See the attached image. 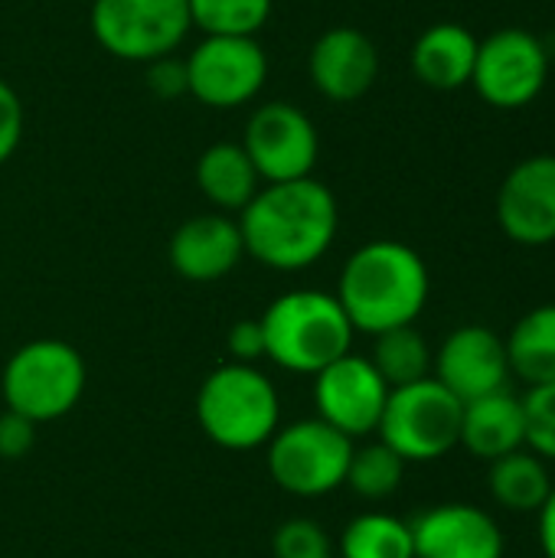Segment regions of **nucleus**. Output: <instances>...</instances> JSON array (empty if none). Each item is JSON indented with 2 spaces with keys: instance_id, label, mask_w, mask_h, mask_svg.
Masks as SVG:
<instances>
[{
  "instance_id": "bb28decb",
  "label": "nucleus",
  "mask_w": 555,
  "mask_h": 558,
  "mask_svg": "<svg viewBox=\"0 0 555 558\" xmlns=\"http://www.w3.org/2000/svg\"><path fill=\"white\" fill-rule=\"evenodd\" d=\"M275 558H334V543L317 520L294 517L272 533Z\"/></svg>"
},
{
  "instance_id": "aec40b11",
  "label": "nucleus",
  "mask_w": 555,
  "mask_h": 558,
  "mask_svg": "<svg viewBox=\"0 0 555 558\" xmlns=\"http://www.w3.org/2000/svg\"><path fill=\"white\" fill-rule=\"evenodd\" d=\"M196 186L219 213H242L249 199L262 190V177L242 144L219 141L200 154Z\"/></svg>"
},
{
  "instance_id": "dca6fc26",
  "label": "nucleus",
  "mask_w": 555,
  "mask_h": 558,
  "mask_svg": "<svg viewBox=\"0 0 555 558\" xmlns=\"http://www.w3.org/2000/svg\"><path fill=\"white\" fill-rule=\"evenodd\" d=\"M311 85L330 101H357L379 78L376 43L357 26H330L317 36L307 56Z\"/></svg>"
},
{
  "instance_id": "c756f323",
  "label": "nucleus",
  "mask_w": 555,
  "mask_h": 558,
  "mask_svg": "<svg viewBox=\"0 0 555 558\" xmlns=\"http://www.w3.org/2000/svg\"><path fill=\"white\" fill-rule=\"evenodd\" d=\"M23 101L20 95L0 78V167L16 154L23 141Z\"/></svg>"
},
{
  "instance_id": "7c9ffc66",
  "label": "nucleus",
  "mask_w": 555,
  "mask_h": 558,
  "mask_svg": "<svg viewBox=\"0 0 555 558\" xmlns=\"http://www.w3.org/2000/svg\"><path fill=\"white\" fill-rule=\"evenodd\" d=\"M36 445V422L23 418L20 412H3L0 415V458L3 461H20L33 451Z\"/></svg>"
},
{
  "instance_id": "423d86ee",
  "label": "nucleus",
  "mask_w": 555,
  "mask_h": 558,
  "mask_svg": "<svg viewBox=\"0 0 555 558\" xmlns=\"http://www.w3.org/2000/svg\"><path fill=\"white\" fill-rule=\"evenodd\" d=\"M461 409L464 402L429 376L389 392L376 435L406 464H429L458 448Z\"/></svg>"
},
{
  "instance_id": "6ab92c4d",
  "label": "nucleus",
  "mask_w": 555,
  "mask_h": 558,
  "mask_svg": "<svg viewBox=\"0 0 555 558\" xmlns=\"http://www.w3.org/2000/svg\"><path fill=\"white\" fill-rule=\"evenodd\" d=\"M478 36L461 23H435L412 46V72L422 85L455 92L471 85L478 62Z\"/></svg>"
},
{
  "instance_id": "393cba45",
  "label": "nucleus",
  "mask_w": 555,
  "mask_h": 558,
  "mask_svg": "<svg viewBox=\"0 0 555 558\" xmlns=\"http://www.w3.org/2000/svg\"><path fill=\"white\" fill-rule=\"evenodd\" d=\"M402 477H406V461L386 441H373L363 448L353 445L343 487H350L360 500L379 504V500H389L402 487Z\"/></svg>"
},
{
  "instance_id": "2eb2a0df",
  "label": "nucleus",
  "mask_w": 555,
  "mask_h": 558,
  "mask_svg": "<svg viewBox=\"0 0 555 558\" xmlns=\"http://www.w3.org/2000/svg\"><path fill=\"white\" fill-rule=\"evenodd\" d=\"M415 558H504V530L474 504H438L412 523Z\"/></svg>"
},
{
  "instance_id": "5701e85b",
  "label": "nucleus",
  "mask_w": 555,
  "mask_h": 558,
  "mask_svg": "<svg viewBox=\"0 0 555 558\" xmlns=\"http://www.w3.org/2000/svg\"><path fill=\"white\" fill-rule=\"evenodd\" d=\"M373 340L376 343H373L370 363L376 366V373L386 379L389 389H399V386H409V383L432 376L435 353H432L429 340L415 330V324L383 330Z\"/></svg>"
},
{
  "instance_id": "ddd939ff",
  "label": "nucleus",
  "mask_w": 555,
  "mask_h": 558,
  "mask_svg": "<svg viewBox=\"0 0 555 558\" xmlns=\"http://www.w3.org/2000/svg\"><path fill=\"white\" fill-rule=\"evenodd\" d=\"M497 222L517 245L540 248L555 242V154L520 160L500 183Z\"/></svg>"
},
{
  "instance_id": "b1692460",
  "label": "nucleus",
  "mask_w": 555,
  "mask_h": 558,
  "mask_svg": "<svg viewBox=\"0 0 555 558\" xmlns=\"http://www.w3.org/2000/svg\"><path fill=\"white\" fill-rule=\"evenodd\" d=\"M340 558H415L412 526L389 513H363L347 523Z\"/></svg>"
},
{
  "instance_id": "473e14b6",
  "label": "nucleus",
  "mask_w": 555,
  "mask_h": 558,
  "mask_svg": "<svg viewBox=\"0 0 555 558\" xmlns=\"http://www.w3.org/2000/svg\"><path fill=\"white\" fill-rule=\"evenodd\" d=\"M536 513H540V549L546 558H555V487Z\"/></svg>"
},
{
  "instance_id": "7ed1b4c3",
  "label": "nucleus",
  "mask_w": 555,
  "mask_h": 558,
  "mask_svg": "<svg viewBox=\"0 0 555 558\" xmlns=\"http://www.w3.org/2000/svg\"><path fill=\"white\" fill-rule=\"evenodd\" d=\"M265 333V360L275 366L314 376L353 347V324L337 294L327 291H288L275 298L258 317Z\"/></svg>"
},
{
  "instance_id": "9b49d317",
  "label": "nucleus",
  "mask_w": 555,
  "mask_h": 558,
  "mask_svg": "<svg viewBox=\"0 0 555 558\" xmlns=\"http://www.w3.org/2000/svg\"><path fill=\"white\" fill-rule=\"evenodd\" d=\"M242 147L252 157L262 183H285L311 177L321 137L314 121L291 101H265L252 111Z\"/></svg>"
},
{
  "instance_id": "f8f14e48",
  "label": "nucleus",
  "mask_w": 555,
  "mask_h": 558,
  "mask_svg": "<svg viewBox=\"0 0 555 558\" xmlns=\"http://www.w3.org/2000/svg\"><path fill=\"white\" fill-rule=\"evenodd\" d=\"M389 392L393 389L376 373L370 356H357L353 350L324 366L321 373H314L317 418H324L353 441L379 428Z\"/></svg>"
},
{
  "instance_id": "f3484780",
  "label": "nucleus",
  "mask_w": 555,
  "mask_h": 558,
  "mask_svg": "<svg viewBox=\"0 0 555 558\" xmlns=\"http://www.w3.org/2000/svg\"><path fill=\"white\" fill-rule=\"evenodd\" d=\"M245 242L229 213H203L177 226L170 235V265L180 278L209 284L239 268Z\"/></svg>"
},
{
  "instance_id": "6e6552de",
  "label": "nucleus",
  "mask_w": 555,
  "mask_h": 558,
  "mask_svg": "<svg viewBox=\"0 0 555 558\" xmlns=\"http://www.w3.org/2000/svg\"><path fill=\"white\" fill-rule=\"evenodd\" d=\"M190 23L186 0H95L92 33L98 46L124 62H154L180 49Z\"/></svg>"
},
{
  "instance_id": "412c9836",
  "label": "nucleus",
  "mask_w": 555,
  "mask_h": 558,
  "mask_svg": "<svg viewBox=\"0 0 555 558\" xmlns=\"http://www.w3.org/2000/svg\"><path fill=\"white\" fill-rule=\"evenodd\" d=\"M507 343L510 373L527 386H546L555 383V304L533 307L523 314Z\"/></svg>"
},
{
  "instance_id": "c85d7f7f",
  "label": "nucleus",
  "mask_w": 555,
  "mask_h": 558,
  "mask_svg": "<svg viewBox=\"0 0 555 558\" xmlns=\"http://www.w3.org/2000/svg\"><path fill=\"white\" fill-rule=\"evenodd\" d=\"M147 88L157 98H164V101H173L180 95H190V88H186V62L177 59L173 52L147 62Z\"/></svg>"
},
{
  "instance_id": "4468645a",
  "label": "nucleus",
  "mask_w": 555,
  "mask_h": 558,
  "mask_svg": "<svg viewBox=\"0 0 555 558\" xmlns=\"http://www.w3.org/2000/svg\"><path fill=\"white\" fill-rule=\"evenodd\" d=\"M432 376L461 402L491 396L507 389L510 383V360L507 343L494 330L481 324L458 327L445 337V343L435 353Z\"/></svg>"
},
{
  "instance_id": "a211bd4d",
  "label": "nucleus",
  "mask_w": 555,
  "mask_h": 558,
  "mask_svg": "<svg viewBox=\"0 0 555 558\" xmlns=\"http://www.w3.org/2000/svg\"><path fill=\"white\" fill-rule=\"evenodd\" d=\"M478 461H497L510 451L527 448V412L523 399L510 389L464 402L461 409V441Z\"/></svg>"
},
{
  "instance_id": "20e7f679",
  "label": "nucleus",
  "mask_w": 555,
  "mask_h": 558,
  "mask_svg": "<svg viewBox=\"0 0 555 558\" xmlns=\"http://www.w3.org/2000/svg\"><path fill=\"white\" fill-rule=\"evenodd\" d=\"M196 422L213 445L226 451H255L278 432L281 399L258 366L226 363L200 383Z\"/></svg>"
},
{
  "instance_id": "39448f33",
  "label": "nucleus",
  "mask_w": 555,
  "mask_h": 558,
  "mask_svg": "<svg viewBox=\"0 0 555 558\" xmlns=\"http://www.w3.org/2000/svg\"><path fill=\"white\" fill-rule=\"evenodd\" d=\"M88 369L82 353L65 340H29L3 366L0 392L10 412L43 425L69 415L85 392Z\"/></svg>"
},
{
  "instance_id": "0eeeda50",
  "label": "nucleus",
  "mask_w": 555,
  "mask_h": 558,
  "mask_svg": "<svg viewBox=\"0 0 555 558\" xmlns=\"http://www.w3.org/2000/svg\"><path fill=\"white\" fill-rule=\"evenodd\" d=\"M268 448V474L272 481L301 500H317L343 487L347 468L353 458V438L327 425L324 418H301L291 425H278Z\"/></svg>"
},
{
  "instance_id": "4be33fe9",
  "label": "nucleus",
  "mask_w": 555,
  "mask_h": 558,
  "mask_svg": "<svg viewBox=\"0 0 555 558\" xmlns=\"http://www.w3.org/2000/svg\"><path fill=\"white\" fill-rule=\"evenodd\" d=\"M487 484H491V497L510 513H536L553 494L550 468L530 448H520L491 461Z\"/></svg>"
},
{
  "instance_id": "f257e3e1",
  "label": "nucleus",
  "mask_w": 555,
  "mask_h": 558,
  "mask_svg": "<svg viewBox=\"0 0 555 558\" xmlns=\"http://www.w3.org/2000/svg\"><path fill=\"white\" fill-rule=\"evenodd\" d=\"M245 255L275 271H304L321 262L340 229L337 196L314 177L262 183L239 213Z\"/></svg>"
},
{
  "instance_id": "cd10ccee",
  "label": "nucleus",
  "mask_w": 555,
  "mask_h": 558,
  "mask_svg": "<svg viewBox=\"0 0 555 558\" xmlns=\"http://www.w3.org/2000/svg\"><path fill=\"white\" fill-rule=\"evenodd\" d=\"M527 412V448L543 461H555V383L530 386L523 396Z\"/></svg>"
},
{
  "instance_id": "f03ea898",
  "label": "nucleus",
  "mask_w": 555,
  "mask_h": 558,
  "mask_svg": "<svg viewBox=\"0 0 555 558\" xmlns=\"http://www.w3.org/2000/svg\"><path fill=\"white\" fill-rule=\"evenodd\" d=\"M432 294L425 258L396 239L360 245L340 271L337 301L357 333H383L415 324Z\"/></svg>"
},
{
  "instance_id": "9d476101",
  "label": "nucleus",
  "mask_w": 555,
  "mask_h": 558,
  "mask_svg": "<svg viewBox=\"0 0 555 558\" xmlns=\"http://www.w3.org/2000/svg\"><path fill=\"white\" fill-rule=\"evenodd\" d=\"M546 78H550V52L536 33L507 26L478 43L471 85L487 105L500 111L527 108L530 101L540 98Z\"/></svg>"
},
{
  "instance_id": "2f4dec72",
  "label": "nucleus",
  "mask_w": 555,
  "mask_h": 558,
  "mask_svg": "<svg viewBox=\"0 0 555 558\" xmlns=\"http://www.w3.org/2000/svg\"><path fill=\"white\" fill-rule=\"evenodd\" d=\"M226 350L232 363H249L255 366L265 356V333L258 320H236L226 333Z\"/></svg>"
},
{
  "instance_id": "1a4fd4ad",
  "label": "nucleus",
  "mask_w": 555,
  "mask_h": 558,
  "mask_svg": "<svg viewBox=\"0 0 555 558\" xmlns=\"http://www.w3.org/2000/svg\"><path fill=\"white\" fill-rule=\"evenodd\" d=\"M183 62L190 95L216 111L249 105L268 78V56L258 36H203Z\"/></svg>"
},
{
  "instance_id": "a878e982",
  "label": "nucleus",
  "mask_w": 555,
  "mask_h": 558,
  "mask_svg": "<svg viewBox=\"0 0 555 558\" xmlns=\"http://www.w3.org/2000/svg\"><path fill=\"white\" fill-rule=\"evenodd\" d=\"M190 23L203 36H258L275 0H186Z\"/></svg>"
}]
</instances>
